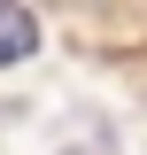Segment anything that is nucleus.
Returning a JSON list of instances; mask_svg holds the SVG:
<instances>
[{
  "mask_svg": "<svg viewBox=\"0 0 147 155\" xmlns=\"http://www.w3.org/2000/svg\"><path fill=\"white\" fill-rule=\"evenodd\" d=\"M31 47H39V23H31V8L0 0V70H8V62H31Z\"/></svg>",
  "mask_w": 147,
  "mask_h": 155,
  "instance_id": "f257e3e1",
  "label": "nucleus"
}]
</instances>
